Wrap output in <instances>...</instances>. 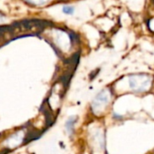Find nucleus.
Returning a JSON list of instances; mask_svg holds the SVG:
<instances>
[{"label": "nucleus", "mask_w": 154, "mask_h": 154, "mask_svg": "<svg viewBox=\"0 0 154 154\" xmlns=\"http://www.w3.org/2000/svg\"><path fill=\"white\" fill-rule=\"evenodd\" d=\"M76 122V117H71L67 122H66V124H65V127L68 131V132H72V131L73 130V127H74V123Z\"/></svg>", "instance_id": "nucleus-3"}, {"label": "nucleus", "mask_w": 154, "mask_h": 154, "mask_svg": "<svg viewBox=\"0 0 154 154\" xmlns=\"http://www.w3.org/2000/svg\"><path fill=\"white\" fill-rule=\"evenodd\" d=\"M73 8L72 7H70V6H64L63 8V12L66 15H72L73 14Z\"/></svg>", "instance_id": "nucleus-5"}, {"label": "nucleus", "mask_w": 154, "mask_h": 154, "mask_svg": "<svg viewBox=\"0 0 154 154\" xmlns=\"http://www.w3.org/2000/svg\"><path fill=\"white\" fill-rule=\"evenodd\" d=\"M150 78L145 74H133L129 79L131 89L137 93L146 92L150 86Z\"/></svg>", "instance_id": "nucleus-1"}, {"label": "nucleus", "mask_w": 154, "mask_h": 154, "mask_svg": "<svg viewBox=\"0 0 154 154\" xmlns=\"http://www.w3.org/2000/svg\"><path fill=\"white\" fill-rule=\"evenodd\" d=\"M110 98H111V94H110V92H109L108 90H103V91H102V92L95 97V99H94V102H93V104H92L93 110H94L95 112L103 111V109H104V108L106 107V105L109 103Z\"/></svg>", "instance_id": "nucleus-2"}, {"label": "nucleus", "mask_w": 154, "mask_h": 154, "mask_svg": "<svg viewBox=\"0 0 154 154\" xmlns=\"http://www.w3.org/2000/svg\"><path fill=\"white\" fill-rule=\"evenodd\" d=\"M26 1L27 3L35 5V6H43L45 3H47L49 0H26Z\"/></svg>", "instance_id": "nucleus-4"}]
</instances>
